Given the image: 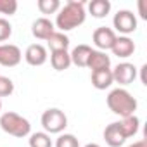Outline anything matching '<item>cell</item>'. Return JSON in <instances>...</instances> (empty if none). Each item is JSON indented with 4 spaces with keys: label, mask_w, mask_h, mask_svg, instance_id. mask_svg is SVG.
<instances>
[{
    "label": "cell",
    "mask_w": 147,
    "mask_h": 147,
    "mask_svg": "<svg viewBox=\"0 0 147 147\" xmlns=\"http://www.w3.org/2000/svg\"><path fill=\"white\" fill-rule=\"evenodd\" d=\"M118 126L121 130V133L125 135V138H130V137H135L138 128H140V119L133 114V116H126V118H121V121H118Z\"/></svg>",
    "instance_id": "cell-16"
},
{
    "label": "cell",
    "mask_w": 147,
    "mask_h": 147,
    "mask_svg": "<svg viewBox=\"0 0 147 147\" xmlns=\"http://www.w3.org/2000/svg\"><path fill=\"white\" fill-rule=\"evenodd\" d=\"M0 128L7 135H12L16 138H24L31 133L30 121L14 111H7L4 114H0Z\"/></svg>",
    "instance_id": "cell-3"
},
{
    "label": "cell",
    "mask_w": 147,
    "mask_h": 147,
    "mask_svg": "<svg viewBox=\"0 0 147 147\" xmlns=\"http://www.w3.org/2000/svg\"><path fill=\"white\" fill-rule=\"evenodd\" d=\"M54 31H55V26H54V23H52L50 19H47V18H38V19H35L33 24H31V33H33V36L38 38V40H45V42H47Z\"/></svg>",
    "instance_id": "cell-10"
},
{
    "label": "cell",
    "mask_w": 147,
    "mask_h": 147,
    "mask_svg": "<svg viewBox=\"0 0 147 147\" xmlns=\"http://www.w3.org/2000/svg\"><path fill=\"white\" fill-rule=\"evenodd\" d=\"M42 126L45 133H61L67 126V116L57 107H50L42 114Z\"/></svg>",
    "instance_id": "cell-4"
},
{
    "label": "cell",
    "mask_w": 147,
    "mask_h": 147,
    "mask_svg": "<svg viewBox=\"0 0 147 147\" xmlns=\"http://www.w3.org/2000/svg\"><path fill=\"white\" fill-rule=\"evenodd\" d=\"M106 102H107V107L114 114H118L121 118L133 116L135 111H137V106H138L137 99L128 90H125V88H114V90H111L107 94Z\"/></svg>",
    "instance_id": "cell-2"
},
{
    "label": "cell",
    "mask_w": 147,
    "mask_h": 147,
    "mask_svg": "<svg viewBox=\"0 0 147 147\" xmlns=\"http://www.w3.org/2000/svg\"><path fill=\"white\" fill-rule=\"evenodd\" d=\"M21 59H23V54H21V49L18 45H12V43L0 45V66L14 67L21 62Z\"/></svg>",
    "instance_id": "cell-7"
},
{
    "label": "cell",
    "mask_w": 147,
    "mask_h": 147,
    "mask_svg": "<svg viewBox=\"0 0 147 147\" xmlns=\"http://www.w3.org/2000/svg\"><path fill=\"white\" fill-rule=\"evenodd\" d=\"M137 67L131 62H119L114 69H111L113 73V82L119 83V85H130L137 80Z\"/></svg>",
    "instance_id": "cell-6"
},
{
    "label": "cell",
    "mask_w": 147,
    "mask_h": 147,
    "mask_svg": "<svg viewBox=\"0 0 147 147\" xmlns=\"http://www.w3.org/2000/svg\"><path fill=\"white\" fill-rule=\"evenodd\" d=\"M47 45L50 49V52H57V50H67L69 47V38L61 33V31H54L50 35V38L47 40Z\"/></svg>",
    "instance_id": "cell-18"
},
{
    "label": "cell",
    "mask_w": 147,
    "mask_h": 147,
    "mask_svg": "<svg viewBox=\"0 0 147 147\" xmlns=\"http://www.w3.org/2000/svg\"><path fill=\"white\" fill-rule=\"evenodd\" d=\"M18 11V0H0V14L12 16Z\"/></svg>",
    "instance_id": "cell-24"
},
{
    "label": "cell",
    "mask_w": 147,
    "mask_h": 147,
    "mask_svg": "<svg viewBox=\"0 0 147 147\" xmlns=\"http://www.w3.org/2000/svg\"><path fill=\"white\" fill-rule=\"evenodd\" d=\"M104 140H106V144L109 147H121L126 142L125 135L121 133V130L118 126V121H114V123H111V125L106 126V130H104Z\"/></svg>",
    "instance_id": "cell-13"
},
{
    "label": "cell",
    "mask_w": 147,
    "mask_h": 147,
    "mask_svg": "<svg viewBox=\"0 0 147 147\" xmlns=\"http://www.w3.org/2000/svg\"><path fill=\"white\" fill-rule=\"evenodd\" d=\"M30 147H52V138L45 131H36L30 135Z\"/></svg>",
    "instance_id": "cell-20"
},
{
    "label": "cell",
    "mask_w": 147,
    "mask_h": 147,
    "mask_svg": "<svg viewBox=\"0 0 147 147\" xmlns=\"http://www.w3.org/2000/svg\"><path fill=\"white\" fill-rule=\"evenodd\" d=\"M92 50H94V49H92L90 45H85V43H82V45H76L75 49H73V50L69 52L71 64H75V66H78V67H87Z\"/></svg>",
    "instance_id": "cell-12"
},
{
    "label": "cell",
    "mask_w": 147,
    "mask_h": 147,
    "mask_svg": "<svg viewBox=\"0 0 147 147\" xmlns=\"http://www.w3.org/2000/svg\"><path fill=\"white\" fill-rule=\"evenodd\" d=\"M87 67H90L92 71L111 69V57H109L106 52H102V50H92Z\"/></svg>",
    "instance_id": "cell-14"
},
{
    "label": "cell",
    "mask_w": 147,
    "mask_h": 147,
    "mask_svg": "<svg viewBox=\"0 0 147 147\" xmlns=\"http://www.w3.org/2000/svg\"><path fill=\"white\" fill-rule=\"evenodd\" d=\"M50 64L55 71H66L71 66V57L67 50H57L50 52Z\"/></svg>",
    "instance_id": "cell-17"
},
{
    "label": "cell",
    "mask_w": 147,
    "mask_h": 147,
    "mask_svg": "<svg viewBox=\"0 0 147 147\" xmlns=\"http://www.w3.org/2000/svg\"><path fill=\"white\" fill-rule=\"evenodd\" d=\"M128 147H147V140H137V142L130 144Z\"/></svg>",
    "instance_id": "cell-28"
},
{
    "label": "cell",
    "mask_w": 147,
    "mask_h": 147,
    "mask_svg": "<svg viewBox=\"0 0 147 147\" xmlns=\"http://www.w3.org/2000/svg\"><path fill=\"white\" fill-rule=\"evenodd\" d=\"M0 111H2V100H0Z\"/></svg>",
    "instance_id": "cell-30"
},
{
    "label": "cell",
    "mask_w": 147,
    "mask_h": 147,
    "mask_svg": "<svg viewBox=\"0 0 147 147\" xmlns=\"http://www.w3.org/2000/svg\"><path fill=\"white\" fill-rule=\"evenodd\" d=\"M85 147H100V145H99V144H95V142H90V144H87Z\"/></svg>",
    "instance_id": "cell-29"
},
{
    "label": "cell",
    "mask_w": 147,
    "mask_h": 147,
    "mask_svg": "<svg viewBox=\"0 0 147 147\" xmlns=\"http://www.w3.org/2000/svg\"><path fill=\"white\" fill-rule=\"evenodd\" d=\"M113 24L116 28V31L123 33V36L133 33L137 30V18L131 11L128 9H123V11H118L113 18Z\"/></svg>",
    "instance_id": "cell-5"
},
{
    "label": "cell",
    "mask_w": 147,
    "mask_h": 147,
    "mask_svg": "<svg viewBox=\"0 0 147 147\" xmlns=\"http://www.w3.org/2000/svg\"><path fill=\"white\" fill-rule=\"evenodd\" d=\"M24 59L30 66H43L49 59L47 49L42 43H31L24 52Z\"/></svg>",
    "instance_id": "cell-9"
},
{
    "label": "cell",
    "mask_w": 147,
    "mask_h": 147,
    "mask_svg": "<svg viewBox=\"0 0 147 147\" xmlns=\"http://www.w3.org/2000/svg\"><path fill=\"white\" fill-rule=\"evenodd\" d=\"M92 85L97 90H106L109 88L114 82H113V73L111 69H100V71H92Z\"/></svg>",
    "instance_id": "cell-15"
},
{
    "label": "cell",
    "mask_w": 147,
    "mask_h": 147,
    "mask_svg": "<svg viewBox=\"0 0 147 147\" xmlns=\"http://www.w3.org/2000/svg\"><path fill=\"white\" fill-rule=\"evenodd\" d=\"M109 11H111V2L109 0H92L88 4V12L97 19L106 18L109 14Z\"/></svg>",
    "instance_id": "cell-19"
},
{
    "label": "cell",
    "mask_w": 147,
    "mask_h": 147,
    "mask_svg": "<svg viewBox=\"0 0 147 147\" xmlns=\"http://www.w3.org/2000/svg\"><path fill=\"white\" fill-rule=\"evenodd\" d=\"M92 40H94V45L99 50H102V52L111 50V47H113V43L116 40V33H114V30H111L107 26H100V28H97L94 31Z\"/></svg>",
    "instance_id": "cell-8"
},
{
    "label": "cell",
    "mask_w": 147,
    "mask_h": 147,
    "mask_svg": "<svg viewBox=\"0 0 147 147\" xmlns=\"http://www.w3.org/2000/svg\"><path fill=\"white\" fill-rule=\"evenodd\" d=\"M11 35H12V24L5 18H0V42L9 40Z\"/></svg>",
    "instance_id": "cell-25"
},
{
    "label": "cell",
    "mask_w": 147,
    "mask_h": 147,
    "mask_svg": "<svg viewBox=\"0 0 147 147\" xmlns=\"http://www.w3.org/2000/svg\"><path fill=\"white\" fill-rule=\"evenodd\" d=\"M55 147H80V142L73 133H62L55 140Z\"/></svg>",
    "instance_id": "cell-22"
},
{
    "label": "cell",
    "mask_w": 147,
    "mask_h": 147,
    "mask_svg": "<svg viewBox=\"0 0 147 147\" xmlns=\"http://www.w3.org/2000/svg\"><path fill=\"white\" fill-rule=\"evenodd\" d=\"M87 19V12H85V2L80 0H69L64 4V7L59 9L57 18H55V24L59 28L61 33L64 31H71L78 26H82Z\"/></svg>",
    "instance_id": "cell-1"
},
{
    "label": "cell",
    "mask_w": 147,
    "mask_h": 147,
    "mask_svg": "<svg viewBox=\"0 0 147 147\" xmlns=\"http://www.w3.org/2000/svg\"><path fill=\"white\" fill-rule=\"evenodd\" d=\"M36 7L42 14H55L61 9V2L59 0H38Z\"/></svg>",
    "instance_id": "cell-21"
},
{
    "label": "cell",
    "mask_w": 147,
    "mask_h": 147,
    "mask_svg": "<svg viewBox=\"0 0 147 147\" xmlns=\"http://www.w3.org/2000/svg\"><path fill=\"white\" fill-rule=\"evenodd\" d=\"M14 92V83L11 78L0 75V97H9Z\"/></svg>",
    "instance_id": "cell-23"
},
{
    "label": "cell",
    "mask_w": 147,
    "mask_h": 147,
    "mask_svg": "<svg viewBox=\"0 0 147 147\" xmlns=\"http://www.w3.org/2000/svg\"><path fill=\"white\" fill-rule=\"evenodd\" d=\"M138 11H140V18L147 19V11H145V0H138Z\"/></svg>",
    "instance_id": "cell-26"
},
{
    "label": "cell",
    "mask_w": 147,
    "mask_h": 147,
    "mask_svg": "<svg viewBox=\"0 0 147 147\" xmlns=\"http://www.w3.org/2000/svg\"><path fill=\"white\" fill-rule=\"evenodd\" d=\"M111 50H113L114 55H118V57H121V59H126V57L133 55V52H135V43H133V40H131L130 36H116V40H114Z\"/></svg>",
    "instance_id": "cell-11"
},
{
    "label": "cell",
    "mask_w": 147,
    "mask_h": 147,
    "mask_svg": "<svg viewBox=\"0 0 147 147\" xmlns=\"http://www.w3.org/2000/svg\"><path fill=\"white\" fill-rule=\"evenodd\" d=\"M145 71H147V64H144V66L140 67V82H142V85H147V78H145Z\"/></svg>",
    "instance_id": "cell-27"
}]
</instances>
